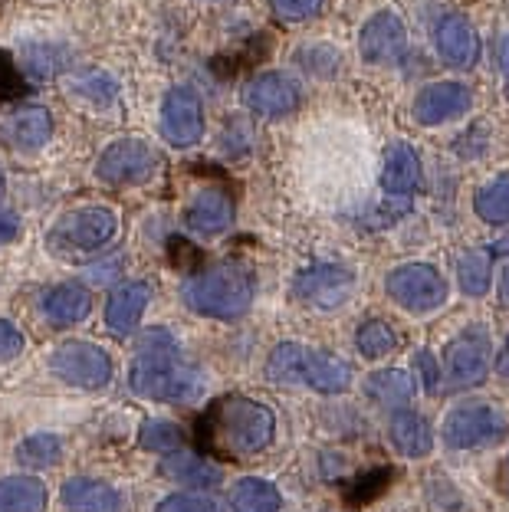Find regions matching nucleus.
Segmentation results:
<instances>
[{
  "instance_id": "1",
  "label": "nucleus",
  "mask_w": 509,
  "mask_h": 512,
  "mask_svg": "<svg viewBox=\"0 0 509 512\" xmlns=\"http://www.w3.org/2000/svg\"><path fill=\"white\" fill-rule=\"evenodd\" d=\"M129 388L148 401L194 404L204 398L207 378L198 365L181 355V345L168 329H148L135 345Z\"/></svg>"
},
{
  "instance_id": "2",
  "label": "nucleus",
  "mask_w": 509,
  "mask_h": 512,
  "mask_svg": "<svg viewBox=\"0 0 509 512\" xmlns=\"http://www.w3.org/2000/svg\"><path fill=\"white\" fill-rule=\"evenodd\" d=\"M276 417L266 404L253 398L217 401L201 421V447L214 457H250L270 447Z\"/></svg>"
},
{
  "instance_id": "3",
  "label": "nucleus",
  "mask_w": 509,
  "mask_h": 512,
  "mask_svg": "<svg viewBox=\"0 0 509 512\" xmlns=\"http://www.w3.org/2000/svg\"><path fill=\"white\" fill-rule=\"evenodd\" d=\"M181 296L191 312L207 319H240L253 302V276L244 263L224 260L184 279Z\"/></svg>"
},
{
  "instance_id": "4",
  "label": "nucleus",
  "mask_w": 509,
  "mask_h": 512,
  "mask_svg": "<svg viewBox=\"0 0 509 512\" xmlns=\"http://www.w3.org/2000/svg\"><path fill=\"white\" fill-rule=\"evenodd\" d=\"M266 378L289 388H312L319 394H342L352 388V365L319 348L280 342L266 358Z\"/></svg>"
},
{
  "instance_id": "5",
  "label": "nucleus",
  "mask_w": 509,
  "mask_h": 512,
  "mask_svg": "<svg viewBox=\"0 0 509 512\" xmlns=\"http://www.w3.org/2000/svg\"><path fill=\"white\" fill-rule=\"evenodd\" d=\"M115 230H119V217H115L112 207H76V211L56 220L53 230L46 234V247H50L53 256L73 260V256L102 250L115 237Z\"/></svg>"
},
{
  "instance_id": "6",
  "label": "nucleus",
  "mask_w": 509,
  "mask_h": 512,
  "mask_svg": "<svg viewBox=\"0 0 509 512\" xmlns=\"http://www.w3.org/2000/svg\"><path fill=\"white\" fill-rule=\"evenodd\" d=\"M509 421L493 404H460L444 417V444L454 450H483L503 444Z\"/></svg>"
},
{
  "instance_id": "7",
  "label": "nucleus",
  "mask_w": 509,
  "mask_h": 512,
  "mask_svg": "<svg viewBox=\"0 0 509 512\" xmlns=\"http://www.w3.org/2000/svg\"><path fill=\"white\" fill-rule=\"evenodd\" d=\"M50 371L63 384L99 391L112 381V358H109L106 348L96 345V342L69 339L50 355Z\"/></svg>"
},
{
  "instance_id": "8",
  "label": "nucleus",
  "mask_w": 509,
  "mask_h": 512,
  "mask_svg": "<svg viewBox=\"0 0 509 512\" xmlns=\"http://www.w3.org/2000/svg\"><path fill=\"white\" fill-rule=\"evenodd\" d=\"M385 289L404 312H414V316H427L447 302V279L427 263H404L391 270Z\"/></svg>"
},
{
  "instance_id": "9",
  "label": "nucleus",
  "mask_w": 509,
  "mask_h": 512,
  "mask_svg": "<svg viewBox=\"0 0 509 512\" xmlns=\"http://www.w3.org/2000/svg\"><path fill=\"white\" fill-rule=\"evenodd\" d=\"M158 168H161L158 151L152 145L138 142V138H119L96 161L99 181L112 184V188H135V184L152 181Z\"/></svg>"
},
{
  "instance_id": "10",
  "label": "nucleus",
  "mask_w": 509,
  "mask_h": 512,
  "mask_svg": "<svg viewBox=\"0 0 509 512\" xmlns=\"http://www.w3.org/2000/svg\"><path fill=\"white\" fill-rule=\"evenodd\" d=\"M490 335L480 329V325H470L450 339L444 348V378L447 388H477V384L487 381L490 375Z\"/></svg>"
},
{
  "instance_id": "11",
  "label": "nucleus",
  "mask_w": 509,
  "mask_h": 512,
  "mask_svg": "<svg viewBox=\"0 0 509 512\" xmlns=\"http://www.w3.org/2000/svg\"><path fill=\"white\" fill-rule=\"evenodd\" d=\"M352 293H355V273L342 263H316L299 273L293 283V296L322 312L345 306Z\"/></svg>"
},
{
  "instance_id": "12",
  "label": "nucleus",
  "mask_w": 509,
  "mask_h": 512,
  "mask_svg": "<svg viewBox=\"0 0 509 512\" xmlns=\"http://www.w3.org/2000/svg\"><path fill=\"white\" fill-rule=\"evenodd\" d=\"M204 135V106L198 92L171 89L161 102V138L175 148H194Z\"/></svg>"
},
{
  "instance_id": "13",
  "label": "nucleus",
  "mask_w": 509,
  "mask_h": 512,
  "mask_svg": "<svg viewBox=\"0 0 509 512\" xmlns=\"http://www.w3.org/2000/svg\"><path fill=\"white\" fill-rule=\"evenodd\" d=\"M404 46H408V33H404L401 17L391 14V10L375 14L362 27V37H358V53H362V60L372 66L398 63Z\"/></svg>"
},
{
  "instance_id": "14",
  "label": "nucleus",
  "mask_w": 509,
  "mask_h": 512,
  "mask_svg": "<svg viewBox=\"0 0 509 512\" xmlns=\"http://www.w3.org/2000/svg\"><path fill=\"white\" fill-rule=\"evenodd\" d=\"M244 102L263 119H283L299 106V86L283 73H260L247 83Z\"/></svg>"
},
{
  "instance_id": "15",
  "label": "nucleus",
  "mask_w": 509,
  "mask_h": 512,
  "mask_svg": "<svg viewBox=\"0 0 509 512\" xmlns=\"http://www.w3.org/2000/svg\"><path fill=\"white\" fill-rule=\"evenodd\" d=\"M470 89L464 83H431L418 92L414 99V119L421 125H441L454 122L470 112Z\"/></svg>"
},
{
  "instance_id": "16",
  "label": "nucleus",
  "mask_w": 509,
  "mask_h": 512,
  "mask_svg": "<svg viewBox=\"0 0 509 512\" xmlns=\"http://www.w3.org/2000/svg\"><path fill=\"white\" fill-rule=\"evenodd\" d=\"M434 46L441 60L454 69H470L480 60V37L464 17L444 14L434 23Z\"/></svg>"
},
{
  "instance_id": "17",
  "label": "nucleus",
  "mask_w": 509,
  "mask_h": 512,
  "mask_svg": "<svg viewBox=\"0 0 509 512\" xmlns=\"http://www.w3.org/2000/svg\"><path fill=\"white\" fill-rule=\"evenodd\" d=\"M230 224H234V204H230L227 191L217 188H204L201 194H194V201L184 211V227L201 237L224 234Z\"/></svg>"
},
{
  "instance_id": "18",
  "label": "nucleus",
  "mask_w": 509,
  "mask_h": 512,
  "mask_svg": "<svg viewBox=\"0 0 509 512\" xmlns=\"http://www.w3.org/2000/svg\"><path fill=\"white\" fill-rule=\"evenodd\" d=\"M60 499L69 512H122L125 496L115 486L92 480V476H73L63 483Z\"/></svg>"
},
{
  "instance_id": "19",
  "label": "nucleus",
  "mask_w": 509,
  "mask_h": 512,
  "mask_svg": "<svg viewBox=\"0 0 509 512\" xmlns=\"http://www.w3.org/2000/svg\"><path fill=\"white\" fill-rule=\"evenodd\" d=\"M148 302H152V286L148 283H125L112 293L106 306V325L112 335H132L142 322Z\"/></svg>"
},
{
  "instance_id": "20",
  "label": "nucleus",
  "mask_w": 509,
  "mask_h": 512,
  "mask_svg": "<svg viewBox=\"0 0 509 512\" xmlns=\"http://www.w3.org/2000/svg\"><path fill=\"white\" fill-rule=\"evenodd\" d=\"M381 188L395 197H404L421 188V158L418 151L404 142H395L385 151V171H381Z\"/></svg>"
},
{
  "instance_id": "21",
  "label": "nucleus",
  "mask_w": 509,
  "mask_h": 512,
  "mask_svg": "<svg viewBox=\"0 0 509 512\" xmlns=\"http://www.w3.org/2000/svg\"><path fill=\"white\" fill-rule=\"evenodd\" d=\"M92 296L86 286L79 283H60L43 293V316L53 325H76L89 316Z\"/></svg>"
},
{
  "instance_id": "22",
  "label": "nucleus",
  "mask_w": 509,
  "mask_h": 512,
  "mask_svg": "<svg viewBox=\"0 0 509 512\" xmlns=\"http://www.w3.org/2000/svg\"><path fill=\"white\" fill-rule=\"evenodd\" d=\"M53 135V115L50 109L43 106H27L20 109L17 115H10L7 125H4V138L14 148H27V151H37L50 142Z\"/></svg>"
},
{
  "instance_id": "23",
  "label": "nucleus",
  "mask_w": 509,
  "mask_h": 512,
  "mask_svg": "<svg viewBox=\"0 0 509 512\" xmlns=\"http://www.w3.org/2000/svg\"><path fill=\"white\" fill-rule=\"evenodd\" d=\"M161 476H168V480H175L181 486H217L224 480V473L217 463L198 457V453H168L165 460H161Z\"/></svg>"
},
{
  "instance_id": "24",
  "label": "nucleus",
  "mask_w": 509,
  "mask_h": 512,
  "mask_svg": "<svg viewBox=\"0 0 509 512\" xmlns=\"http://www.w3.org/2000/svg\"><path fill=\"white\" fill-rule=\"evenodd\" d=\"M388 437H391V444L398 447V453H404V457H427L431 447H434L431 424H427L424 417L414 414V411H395V414H391Z\"/></svg>"
},
{
  "instance_id": "25",
  "label": "nucleus",
  "mask_w": 509,
  "mask_h": 512,
  "mask_svg": "<svg viewBox=\"0 0 509 512\" xmlns=\"http://www.w3.org/2000/svg\"><path fill=\"white\" fill-rule=\"evenodd\" d=\"M0 512H46V486L37 476H4Z\"/></svg>"
},
{
  "instance_id": "26",
  "label": "nucleus",
  "mask_w": 509,
  "mask_h": 512,
  "mask_svg": "<svg viewBox=\"0 0 509 512\" xmlns=\"http://www.w3.org/2000/svg\"><path fill=\"white\" fill-rule=\"evenodd\" d=\"M280 506V490L270 480H260V476H244L230 490V509L234 512H280Z\"/></svg>"
},
{
  "instance_id": "27",
  "label": "nucleus",
  "mask_w": 509,
  "mask_h": 512,
  "mask_svg": "<svg viewBox=\"0 0 509 512\" xmlns=\"http://www.w3.org/2000/svg\"><path fill=\"white\" fill-rule=\"evenodd\" d=\"M365 394L381 407H395V411H404V404L414 398V384L411 378L398 368H385L375 371V375L365 378Z\"/></svg>"
},
{
  "instance_id": "28",
  "label": "nucleus",
  "mask_w": 509,
  "mask_h": 512,
  "mask_svg": "<svg viewBox=\"0 0 509 512\" xmlns=\"http://www.w3.org/2000/svg\"><path fill=\"white\" fill-rule=\"evenodd\" d=\"M473 211L487 224H509V174H496L473 197Z\"/></svg>"
},
{
  "instance_id": "29",
  "label": "nucleus",
  "mask_w": 509,
  "mask_h": 512,
  "mask_svg": "<svg viewBox=\"0 0 509 512\" xmlns=\"http://www.w3.org/2000/svg\"><path fill=\"white\" fill-rule=\"evenodd\" d=\"M63 457V444L56 434H30L23 444L17 447V460L20 467L27 470H46V467H56Z\"/></svg>"
},
{
  "instance_id": "30",
  "label": "nucleus",
  "mask_w": 509,
  "mask_h": 512,
  "mask_svg": "<svg viewBox=\"0 0 509 512\" xmlns=\"http://www.w3.org/2000/svg\"><path fill=\"white\" fill-rule=\"evenodd\" d=\"M490 250H467L457 260V283L467 296H483L490 289Z\"/></svg>"
},
{
  "instance_id": "31",
  "label": "nucleus",
  "mask_w": 509,
  "mask_h": 512,
  "mask_svg": "<svg viewBox=\"0 0 509 512\" xmlns=\"http://www.w3.org/2000/svg\"><path fill=\"white\" fill-rule=\"evenodd\" d=\"M355 345H358V352H362L365 358H385V355H391L398 348V335H395V329H391L388 322L368 319V322L358 325Z\"/></svg>"
},
{
  "instance_id": "32",
  "label": "nucleus",
  "mask_w": 509,
  "mask_h": 512,
  "mask_svg": "<svg viewBox=\"0 0 509 512\" xmlns=\"http://www.w3.org/2000/svg\"><path fill=\"white\" fill-rule=\"evenodd\" d=\"M181 427L178 424H171V421H145L142 427H138V444H142L145 450H152V453H175L181 447Z\"/></svg>"
},
{
  "instance_id": "33",
  "label": "nucleus",
  "mask_w": 509,
  "mask_h": 512,
  "mask_svg": "<svg viewBox=\"0 0 509 512\" xmlns=\"http://www.w3.org/2000/svg\"><path fill=\"white\" fill-rule=\"evenodd\" d=\"M20 96H27V79H23V69L14 63V56L7 50H0V106L4 102H14Z\"/></svg>"
},
{
  "instance_id": "34",
  "label": "nucleus",
  "mask_w": 509,
  "mask_h": 512,
  "mask_svg": "<svg viewBox=\"0 0 509 512\" xmlns=\"http://www.w3.org/2000/svg\"><path fill=\"white\" fill-rule=\"evenodd\" d=\"M155 512H221V506L207 493H171L155 506Z\"/></svg>"
},
{
  "instance_id": "35",
  "label": "nucleus",
  "mask_w": 509,
  "mask_h": 512,
  "mask_svg": "<svg viewBox=\"0 0 509 512\" xmlns=\"http://www.w3.org/2000/svg\"><path fill=\"white\" fill-rule=\"evenodd\" d=\"M299 63L316 76H332L335 69L342 66V56L335 53L332 46H309V50L299 53Z\"/></svg>"
},
{
  "instance_id": "36",
  "label": "nucleus",
  "mask_w": 509,
  "mask_h": 512,
  "mask_svg": "<svg viewBox=\"0 0 509 512\" xmlns=\"http://www.w3.org/2000/svg\"><path fill=\"white\" fill-rule=\"evenodd\" d=\"M73 89H79V96H89V99H96V102H112L115 99V83L106 76V73H89V76H83V79H76L73 83Z\"/></svg>"
},
{
  "instance_id": "37",
  "label": "nucleus",
  "mask_w": 509,
  "mask_h": 512,
  "mask_svg": "<svg viewBox=\"0 0 509 512\" xmlns=\"http://www.w3.org/2000/svg\"><path fill=\"white\" fill-rule=\"evenodd\" d=\"M270 7L283 20H309L322 10V0H270Z\"/></svg>"
},
{
  "instance_id": "38",
  "label": "nucleus",
  "mask_w": 509,
  "mask_h": 512,
  "mask_svg": "<svg viewBox=\"0 0 509 512\" xmlns=\"http://www.w3.org/2000/svg\"><path fill=\"white\" fill-rule=\"evenodd\" d=\"M391 480V470H372L362 480H355V490L349 493L352 503H368V499H375L381 490H385V483Z\"/></svg>"
},
{
  "instance_id": "39",
  "label": "nucleus",
  "mask_w": 509,
  "mask_h": 512,
  "mask_svg": "<svg viewBox=\"0 0 509 512\" xmlns=\"http://www.w3.org/2000/svg\"><path fill=\"white\" fill-rule=\"evenodd\" d=\"M23 345H27V339H23V332L17 329V325L0 319V365L14 362L17 355H23Z\"/></svg>"
},
{
  "instance_id": "40",
  "label": "nucleus",
  "mask_w": 509,
  "mask_h": 512,
  "mask_svg": "<svg viewBox=\"0 0 509 512\" xmlns=\"http://www.w3.org/2000/svg\"><path fill=\"white\" fill-rule=\"evenodd\" d=\"M414 365H418V375H421V381H424V391L427 394H437V388H441V368H437V362H434V355L431 352H418L414 355Z\"/></svg>"
},
{
  "instance_id": "41",
  "label": "nucleus",
  "mask_w": 509,
  "mask_h": 512,
  "mask_svg": "<svg viewBox=\"0 0 509 512\" xmlns=\"http://www.w3.org/2000/svg\"><path fill=\"white\" fill-rule=\"evenodd\" d=\"M17 234H20V217L10 211V207L0 204V247L10 240H17Z\"/></svg>"
},
{
  "instance_id": "42",
  "label": "nucleus",
  "mask_w": 509,
  "mask_h": 512,
  "mask_svg": "<svg viewBox=\"0 0 509 512\" xmlns=\"http://www.w3.org/2000/svg\"><path fill=\"white\" fill-rule=\"evenodd\" d=\"M496 375H500L503 381H509V342L503 345L500 358H496Z\"/></svg>"
},
{
  "instance_id": "43",
  "label": "nucleus",
  "mask_w": 509,
  "mask_h": 512,
  "mask_svg": "<svg viewBox=\"0 0 509 512\" xmlns=\"http://www.w3.org/2000/svg\"><path fill=\"white\" fill-rule=\"evenodd\" d=\"M500 302H503V306H509V266L500 276Z\"/></svg>"
},
{
  "instance_id": "44",
  "label": "nucleus",
  "mask_w": 509,
  "mask_h": 512,
  "mask_svg": "<svg viewBox=\"0 0 509 512\" xmlns=\"http://www.w3.org/2000/svg\"><path fill=\"white\" fill-rule=\"evenodd\" d=\"M493 253H509V234H506L503 240H496V243H493Z\"/></svg>"
},
{
  "instance_id": "45",
  "label": "nucleus",
  "mask_w": 509,
  "mask_h": 512,
  "mask_svg": "<svg viewBox=\"0 0 509 512\" xmlns=\"http://www.w3.org/2000/svg\"><path fill=\"white\" fill-rule=\"evenodd\" d=\"M4 184H7V178H4V168H0V194H4Z\"/></svg>"
},
{
  "instance_id": "46",
  "label": "nucleus",
  "mask_w": 509,
  "mask_h": 512,
  "mask_svg": "<svg viewBox=\"0 0 509 512\" xmlns=\"http://www.w3.org/2000/svg\"><path fill=\"white\" fill-rule=\"evenodd\" d=\"M506 89H509V83H506Z\"/></svg>"
}]
</instances>
